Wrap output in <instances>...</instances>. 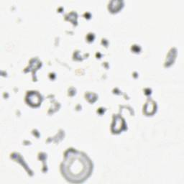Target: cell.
Instances as JSON below:
<instances>
[{
    "label": "cell",
    "mask_w": 184,
    "mask_h": 184,
    "mask_svg": "<svg viewBox=\"0 0 184 184\" xmlns=\"http://www.w3.org/2000/svg\"><path fill=\"white\" fill-rule=\"evenodd\" d=\"M30 99L28 98V101H30V102L32 104H37L39 103V101H40V97H38L37 94H30L29 95Z\"/></svg>",
    "instance_id": "obj_1"
}]
</instances>
